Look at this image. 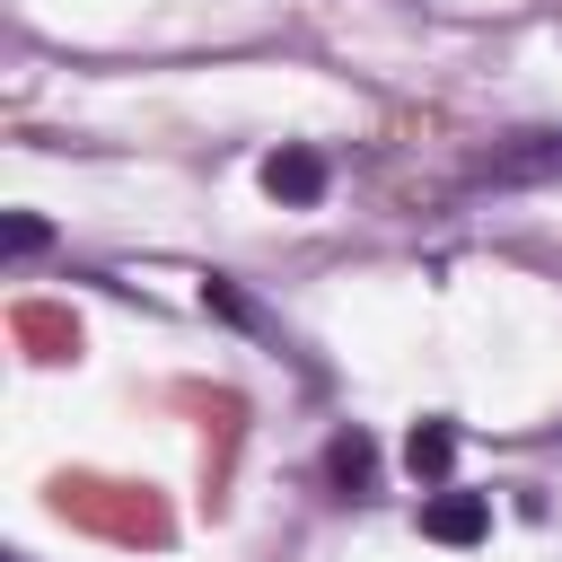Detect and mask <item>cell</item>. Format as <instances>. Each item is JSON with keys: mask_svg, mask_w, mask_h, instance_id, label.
I'll return each instance as SVG.
<instances>
[{"mask_svg": "<svg viewBox=\"0 0 562 562\" xmlns=\"http://www.w3.org/2000/svg\"><path fill=\"white\" fill-rule=\"evenodd\" d=\"M465 176H474V184H553V176H562V132H509V140H492Z\"/></svg>", "mask_w": 562, "mask_h": 562, "instance_id": "6da1fadb", "label": "cell"}, {"mask_svg": "<svg viewBox=\"0 0 562 562\" xmlns=\"http://www.w3.org/2000/svg\"><path fill=\"white\" fill-rule=\"evenodd\" d=\"M325 149H307V140H281L272 158H263V193L281 202V211H307V202H325Z\"/></svg>", "mask_w": 562, "mask_h": 562, "instance_id": "7a4b0ae2", "label": "cell"}, {"mask_svg": "<svg viewBox=\"0 0 562 562\" xmlns=\"http://www.w3.org/2000/svg\"><path fill=\"white\" fill-rule=\"evenodd\" d=\"M422 536L430 544H483L492 536V501L483 492H430L422 501Z\"/></svg>", "mask_w": 562, "mask_h": 562, "instance_id": "3957f363", "label": "cell"}, {"mask_svg": "<svg viewBox=\"0 0 562 562\" xmlns=\"http://www.w3.org/2000/svg\"><path fill=\"white\" fill-rule=\"evenodd\" d=\"M448 465H457V422H439V413L413 422L404 430V474L413 483H448Z\"/></svg>", "mask_w": 562, "mask_h": 562, "instance_id": "277c9868", "label": "cell"}, {"mask_svg": "<svg viewBox=\"0 0 562 562\" xmlns=\"http://www.w3.org/2000/svg\"><path fill=\"white\" fill-rule=\"evenodd\" d=\"M369 474H378L369 430H334V439H325V483H334V492H369Z\"/></svg>", "mask_w": 562, "mask_h": 562, "instance_id": "5b68a950", "label": "cell"}, {"mask_svg": "<svg viewBox=\"0 0 562 562\" xmlns=\"http://www.w3.org/2000/svg\"><path fill=\"white\" fill-rule=\"evenodd\" d=\"M44 246H53V228H44L35 211H9V220H0V255H9V263H26V255H44Z\"/></svg>", "mask_w": 562, "mask_h": 562, "instance_id": "8992f818", "label": "cell"}, {"mask_svg": "<svg viewBox=\"0 0 562 562\" xmlns=\"http://www.w3.org/2000/svg\"><path fill=\"white\" fill-rule=\"evenodd\" d=\"M202 307H211V316H228V325H263V307H255L237 281H202Z\"/></svg>", "mask_w": 562, "mask_h": 562, "instance_id": "52a82bcc", "label": "cell"}]
</instances>
